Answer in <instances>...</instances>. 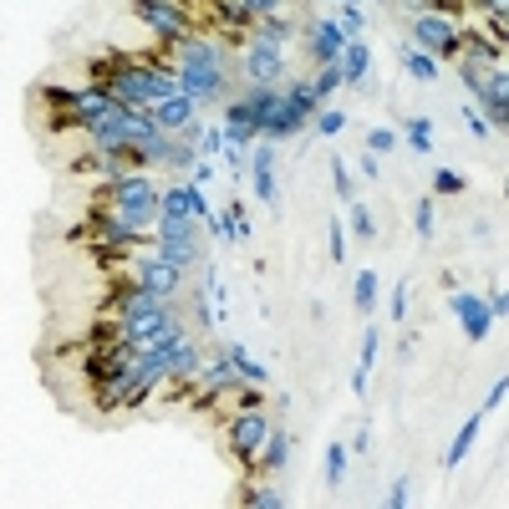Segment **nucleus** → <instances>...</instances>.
<instances>
[{"label": "nucleus", "instance_id": "dca6fc26", "mask_svg": "<svg viewBox=\"0 0 509 509\" xmlns=\"http://www.w3.org/2000/svg\"><path fill=\"white\" fill-rule=\"evenodd\" d=\"M275 479H240V489H235V499H240L244 509H281L285 494L281 489H270Z\"/></svg>", "mask_w": 509, "mask_h": 509}, {"label": "nucleus", "instance_id": "f704fd0d", "mask_svg": "<svg viewBox=\"0 0 509 509\" xmlns=\"http://www.w3.org/2000/svg\"><path fill=\"white\" fill-rule=\"evenodd\" d=\"M464 127L474 133V138H489V133H494V127H489V118L479 112V107H464Z\"/></svg>", "mask_w": 509, "mask_h": 509}, {"label": "nucleus", "instance_id": "5701e85b", "mask_svg": "<svg viewBox=\"0 0 509 509\" xmlns=\"http://www.w3.org/2000/svg\"><path fill=\"white\" fill-rule=\"evenodd\" d=\"M403 138L418 158H428V148H433V122L428 118H403Z\"/></svg>", "mask_w": 509, "mask_h": 509}, {"label": "nucleus", "instance_id": "0eeeda50", "mask_svg": "<svg viewBox=\"0 0 509 509\" xmlns=\"http://www.w3.org/2000/svg\"><path fill=\"white\" fill-rule=\"evenodd\" d=\"M127 275H133V281H143L148 290L168 296V301L183 290V270L174 260H163V255H133V260H127Z\"/></svg>", "mask_w": 509, "mask_h": 509}, {"label": "nucleus", "instance_id": "423d86ee", "mask_svg": "<svg viewBox=\"0 0 509 509\" xmlns=\"http://www.w3.org/2000/svg\"><path fill=\"white\" fill-rule=\"evenodd\" d=\"M346 31H342V20L336 16H305L301 20V51H305V61H311V72L316 66H331V61H342V51H346Z\"/></svg>", "mask_w": 509, "mask_h": 509}, {"label": "nucleus", "instance_id": "58836bf2", "mask_svg": "<svg viewBox=\"0 0 509 509\" xmlns=\"http://www.w3.org/2000/svg\"><path fill=\"white\" fill-rule=\"evenodd\" d=\"M474 11H484V16H509V0H468Z\"/></svg>", "mask_w": 509, "mask_h": 509}, {"label": "nucleus", "instance_id": "e433bc0d", "mask_svg": "<svg viewBox=\"0 0 509 509\" xmlns=\"http://www.w3.org/2000/svg\"><path fill=\"white\" fill-rule=\"evenodd\" d=\"M407 489H413L407 479H392V489H387V509H403L407 505Z\"/></svg>", "mask_w": 509, "mask_h": 509}, {"label": "nucleus", "instance_id": "412c9836", "mask_svg": "<svg viewBox=\"0 0 509 509\" xmlns=\"http://www.w3.org/2000/svg\"><path fill=\"white\" fill-rule=\"evenodd\" d=\"M224 351H229V357L240 362V377H244V382H260V387H270V366H265V362H255V357H250V351H244L240 342H224Z\"/></svg>", "mask_w": 509, "mask_h": 509}, {"label": "nucleus", "instance_id": "2f4dec72", "mask_svg": "<svg viewBox=\"0 0 509 509\" xmlns=\"http://www.w3.org/2000/svg\"><path fill=\"white\" fill-rule=\"evenodd\" d=\"M326 255H331V265L346 260V235H342V220H326Z\"/></svg>", "mask_w": 509, "mask_h": 509}, {"label": "nucleus", "instance_id": "4468645a", "mask_svg": "<svg viewBox=\"0 0 509 509\" xmlns=\"http://www.w3.org/2000/svg\"><path fill=\"white\" fill-rule=\"evenodd\" d=\"M250 36L270 41V46H290V41H301V20L290 16V11H275V16L255 20V31H250Z\"/></svg>", "mask_w": 509, "mask_h": 509}, {"label": "nucleus", "instance_id": "37998d69", "mask_svg": "<svg viewBox=\"0 0 509 509\" xmlns=\"http://www.w3.org/2000/svg\"><path fill=\"white\" fill-rule=\"evenodd\" d=\"M505 199H509V183H505Z\"/></svg>", "mask_w": 509, "mask_h": 509}, {"label": "nucleus", "instance_id": "cd10ccee", "mask_svg": "<svg viewBox=\"0 0 509 509\" xmlns=\"http://www.w3.org/2000/svg\"><path fill=\"white\" fill-rule=\"evenodd\" d=\"M342 474H346V443H331L326 448V489H342Z\"/></svg>", "mask_w": 509, "mask_h": 509}, {"label": "nucleus", "instance_id": "7ed1b4c3", "mask_svg": "<svg viewBox=\"0 0 509 509\" xmlns=\"http://www.w3.org/2000/svg\"><path fill=\"white\" fill-rule=\"evenodd\" d=\"M127 16L148 26L158 41H189V36H204V26L194 20V5L189 0H127Z\"/></svg>", "mask_w": 509, "mask_h": 509}, {"label": "nucleus", "instance_id": "bb28decb", "mask_svg": "<svg viewBox=\"0 0 509 509\" xmlns=\"http://www.w3.org/2000/svg\"><path fill=\"white\" fill-rule=\"evenodd\" d=\"M311 77H316V92H321V102L331 97V92H342V87H346V77H342V66H336V61H331V66H316Z\"/></svg>", "mask_w": 509, "mask_h": 509}, {"label": "nucleus", "instance_id": "393cba45", "mask_svg": "<svg viewBox=\"0 0 509 509\" xmlns=\"http://www.w3.org/2000/svg\"><path fill=\"white\" fill-rule=\"evenodd\" d=\"M468 183H464V174H453V168H433V194L438 199H459Z\"/></svg>", "mask_w": 509, "mask_h": 509}, {"label": "nucleus", "instance_id": "f8f14e48", "mask_svg": "<svg viewBox=\"0 0 509 509\" xmlns=\"http://www.w3.org/2000/svg\"><path fill=\"white\" fill-rule=\"evenodd\" d=\"M342 77H346V87H366L372 81V46H366L362 36H351L346 41V51H342Z\"/></svg>", "mask_w": 509, "mask_h": 509}, {"label": "nucleus", "instance_id": "c85d7f7f", "mask_svg": "<svg viewBox=\"0 0 509 509\" xmlns=\"http://www.w3.org/2000/svg\"><path fill=\"white\" fill-rule=\"evenodd\" d=\"M331 189H336V199H342V204H351V189H357V179H351L346 158H331Z\"/></svg>", "mask_w": 509, "mask_h": 509}, {"label": "nucleus", "instance_id": "ea45409f", "mask_svg": "<svg viewBox=\"0 0 509 509\" xmlns=\"http://www.w3.org/2000/svg\"><path fill=\"white\" fill-rule=\"evenodd\" d=\"M407 316V285H392V321Z\"/></svg>", "mask_w": 509, "mask_h": 509}, {"label": "nucleus", "instance_id": "a211bd4d", "mask_svg": "<svg viewBox=\"0 0 509 509\" xmlns=\"http://www.w3.org/2000/svg\"><path fill=\"white\" fill-rule=\"evenodd\" d=\"M377 346H382V331L366 326L362 331V357H357V372H351V392H357V397L366 392V377H372V366H377Z\"/></svg>", "mask_w": 509, "mask_h": 509}, {"label": "nucleus", "instance_id": "a19ab883", "mask_svg": "<svg viewBox=\"0 0 509 509\" xmlns=\"http://www.w3.org/2000/svg\"><path fill=\"white\" fill-rule=\"evenodd\" d=\"M209 179H214V158H199V163H194V183L204 189Z\"/></svg>", "mask_w": 509, "mask_h": 509}, {"label": "nucleus", "instance_id": "6ab92c4d", "mask_svg": "<svg viewBox=\"0 0 509 509\" xmlns=\"http://www.w3.org/2000/svg\"><path fill=\"white\" fill-rule=\"evenodd\" d=\"M397 57H403V72L413 81H438V72H443V61L428 57V51H418L413 41H403V51H397Z\"/></svg>", "mask_w": 509, "mask_h": 509}, {"label": "nucleus", "instance_id": "2eb2a0df", "mask_svg": "<svg viewBox=\"0 0 509 509\" xmlns=\"http://www.w3.org/2000/svg\"><path fill=\"white\" fill-rule=\"evenodd\" d=\"M153 244H158L163 260L179 265L183 275H189V270L199 265V240H194V235H153Z\"/></svg>", "mask_w": 509, "mask_h": 509}, {"label": "nucleus", "instance_id": "6e6552de", "mask_svg": "<svg viewBox=\"0 0 509 509\" xmlns=\"http://www.w3.org/2000/svg\"><path fill=\"white\" fill-rule=\"evenodd\" d=\"M505 41L494 36V31H489V26H464V31H459V61H474V66H489V72H494V66H505Z\"/></svg>", "mask_w": 509, "mask_h": 509}, {"label": "nucleus", "instance_id": "72a5a7b5", "mask_svg": "<svg viewBox=\"0 0 509 509\" xmlns=\"http://www.w3.org/2000/svg\"><path fill=\"white\" fill-rule=\"evenodd\" d=\"M366 148L382 158V153H392V148H397V133H392V127H372V133H366Z\"/></svg>", "mask_w": 509, "mask_h": 509}, {"label": "nucleus", "instance_id": "79ce46f5", "mask_svg": "<svg viewBox=\"0 0 509 509\" xmlns=\"http://www.w3.org/2000/svg\"><path fill=\"white\" fill-rule=\"evenodd\" d=\"M489 305H494V316H509V285H505V290H494Z\"/></svg>", "mask_w": 509, "mask_h": 509}, {"label": "nucleus", "instance_id": "9d476101", "mask_svg": "<svg viewBox=\"0 0 509 509\" xmlns=\"http://www.w3.org/2000/svg\"><path fill=\"white\" fill-rule=\"evenodd\" d=\"M250 183H255V199L260 204H281V189H275V143H255L250 148Z\"/></svg>", "mask_w": 509, "mask_h": 509}, {"label": "nucleus", "instance_id": "f257e3e1", "mask_svg": "<svg viewBox=\"0 0 509 509\" xmlns=\"http://www.w3.org/2000/svg\"><path fill=\"white\" fill-rule=\"evenodd\" d=\"M174 66L183 77V92L199 97V107H220L229 102V77L240 72L229 61V46L220 36H189V41H174Z\"/></svg>", "mask_w": 509, "mask_h": 509}, {"label": "nucleus", "instance_id": "1a4fd4ad", "mask_svg": "<svg viewBox=\"0 0 509 509\" xmlns=\"http://www.w3.org/2000/svg\"><path fill=\"white\" fill-rule=\"evenodd\" d=\"M224 143H240V148H255L260 143V118H255V107H250V97H229L224 102Z\"/></svg>", "mask_w": 509, "mask_h": 509}, {"label": "nucleus", "instance_id": "c9c22d12", "mask_svg": "<svg viewBox=\"0 0 509 509\" xmlns=\"http://www.w3.org/2000/svg\"><path fill=\"white\" fill-rule=\"evenodd\" d=\"M357 174H362V179H382V158H377V153L366 148L362 158H357Z\"/></svg>", "mask_w": 509, "mask_h": 509}, {"label": "nucleus", "instance_id": "ddd939ff", "mask_svg": "<svg viewBox=\"0 0 509 509\" xmlns=\"http://www.w3.org/2000/svg\"><path fill=\"white\" fill-rule=\"evenodd\" d=\"M153 118H158L168 133H183L189 122H199V97H189V92H179V97H163L158 107H153Z\"/></svg>", "mask_w": 509, "mask_h": 509}, {"label": "nucleus", "instance_id": "aec40b11", "mask_svg": "<svg viewBox=\"0 0 509 509\" xmlns=\"http://www.w3.org/2000/svg\"><path fill=\"white\" fill-rule=\"evenodd\" d=\"M499 321V316H494V305L484 301V296H479V305H474V311H468V316H459V326H464V336L468 342H484L489 336V326Z\"/></svg>", "mask_w": 509, "mask_h": 509}, {"label": "nucleus", "instance_id": "39448f33", "mask_svg": "<svg viewBox=\"0 0 509 509\" xmlns=\"http://www.w3.org/2000/svg\"><path fill=\"white\" fill-rule=\"evenodd\" d=\"M290 66H285V46L250 36V46L240 51V81L244 87H285Z\"/></svg>", "mask_w": 509, "mask_h": 509}, {"label": "nucleus", "instance_id": "473e14b6", "mask_svg": "<svg viewBox=\"0 0 509 509\" xmlns=\"http://www.w3.org/2000/svg\"><path fill=\"white\" fill-rule=\"evenodd\" d=\"M336 20H342V31H346V36H362V26H366L362 5H336Z\"/></svg>", "mask_w": 509, "mask_h": 509}, {"label": "nucleus", "instance_id": "a878e982", "mask_svg": "<svg viewBox=\"0 0 509 509\" xmlns=\"http://www.w3.org/2000/svg\"><path fill=\"white\" fill-rule=\"evenodd\" d=\"M311 127H316V138H336V133L346 127V112L342 107H321V112L311 118Z\"/></svg>", "mask_w": 509, "mask_h": 509}, {"label": "nucleus", "instance_id": "f3484780", "mask_svg": "<svg viewBox=\"0 0 509 509\" xmlns=\"http://www.w3.org/2000/svg\"><path fill=\"white\" fill-rule=\"evenodd\" d=\"M484 418H489L484 407H479V413H468V423L453 433V443H448V453H443V468H459V464L468 459V448L479 443V428H484Z\"/></svg>", "mask_w": 509, "mask_h": 509}, {"label": "nucleus", "instance_id": "4be33fe9", "mask_svg": "<svg viewBox=\"0 0 509 509\" xmlns=\"http://www.w3.org/2000/svg\"><path fill=\"white\" fill-rule=\"evenodd\" d=\"M377 275L372 270H357V281H351V305L362 311V316H372V305H377Z\"/></svg>", "mask_w": 509, "mask_h": 509}, {"label": "nucleus", "instance_id": "20e7f679", "mask_svg": "<svg viewBox=\"0 0 509 509\" xmlns=\"http://www.w3.org/2000/svg\"><path fill=\"white\" fill-rule=\"evenodd\" d=\"M459 31H464V20L423 11V16H413V26H407V41L438 61H459Z\"/></svg>", "mask_w": 509, "mask_h": 509}, {"label": "nucleus", "instance_id": "c756f323", "mask_svg": "<svg viewBox=\"0 0 509 509\" xmlns=\"http://www.w3.org/2000/svg\"><path fill=\"white\" fill-rule=\"evenodd\" d=\"M199 158H220L224 153V127H214V122H209V127H199Z\"/></svg>", "mask_w": 509, "mask_h": 509}, {"label": "nucleus", "instance_id": "4c0bfd02", "mask_svg": "<svg viewBox=\"0 0 509 509\" xmlns=\"http://www.w3.org/2000/svg\"><path fill=\"white\" fill-rule=\"evenodd\" d=\"M505 397H509V377H499V382L489 387V397H484V413H494V407L505 403Z\"/></svg>", "mask_w": 509, "mask_h": 509}, {"label": "nucleus", "instance_id": "9b49d317", "mask_svg": "<svg viewBox=\"0 0 509 509\" xmlns=\"http://www.w3.org/2000/svg\"><path fill=\"white\" fill-rule=\"evenodd\" d=\"M290 453H296L290 433H285V428H275V433L265 438V448H260V459H255V474H250V479H281L285 464H290Z\"/></svg>", "mask_w": 509, "mask_h": 509}, {"label": "nucleus", "instance_id": "b1692460", "mask_svg": "<svg viewBox=\"0 0 509 509\" xmlns=\"http://www.w3.org/2000/svg\"><path fill=\"white\" fill-rule=\"evenodd\" d=\"M346 220H351V235H357V240H377V220H372V209H366V204H346Z\"/></svg>", "mask_w": 509, "mask_h": 509}, {"label": "nucleus", "instance_id": "f03ea898", "mask_svg": "<svg viewBox=\"0 0 509 509\" xmlns=\"http://www.w3.org/2000/svg\"><path fill=\"white\" fill-rule=\"evenodd\" d=\"M270 433H275V423L265 418V407H240V413H229V423H224V459L250 479Z\"/></svg>", "mask_w": 509, "mask_h": 509}, {"label": "nucleus", "instance_id": "7c9ffc66", "mask_svg": "<svg viewBox=\"0 0 509 509\" xmlns=\"http://www.w3.org/2000/svg\"><path fill=\"white\" fill-rule=\"evenodd\" d=\"M433 224H438V214H433V199H418V209H413V229H418V240H433Z\"/></svg>", "mask_w": 509, "mask_h": 509}]
</instances>
